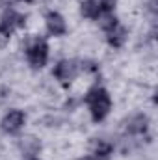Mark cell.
I'll use <instances>...</instances> for the list:
<instances>
[{
    "label": "cell",
    "instance_id": "8",
    "mask_svg": "<svg viewBox=\"0 0 158 160\" xmlns=\"http://www.w3.org/2000/svg\"><path fill=\"white\" fill-rule=\"evenodd\" d=\"M147 127H149V119H147L143 114H140V116H134L132 119L128 121L126 130H128L130 134H143V132L147 130Z\"/></svg>",
    "mask_w": 158,
    "mask_h": 160
},
{
    "label": "cell",
    "instance_id": "3",
    "mask_svg": "<svg viewBox=\"0 0 158 160\" xmlns=\"http://www.w3.org/2000/svg\"><path fill=\"white\" fill-rule=\"evenodd\" d=\"M24 121H26V116H24L22 110H11L2 119V128L6 132H9V134H17L24 127Z\"/></svg>",
    "mask_w": 158,
    "mask_h": 160
},
{
    "label": "cell",
    "instance_id": "12",
    "mask_svg": "<svg viewBox=\"0 0 158 160\" xmlns=\"http://www.w3.org/2000/svg\"><path fill=\"white\" fill-rule=\"evenodd\" d=\"M11 32H13L11 28H7L6 24H2V22H0V47H4V45L9 41V38H11Z\"/></svg>",
    "mask_w": 158,
    "mask_h": 160
},
{
    "label": "cell",
    "instance_id": "15",
    "mask_svg": "<svg viewBox=\"0 0 158 160\" xmlns=\"http://www.w3.org/2000/svg\"><path fill=\"white\" fill-rule=\"evenodd\" d=\"M84 160H91V158H84Z\"/></svg>",
    "mask_w": 158,
    "mask_h": 160
},
{
    "label": "cell",
    "instance_id": "16",
    "mask_svg": "<svg viewBox=\"0 0 158 160\" xmlns=\"http://www.w3.org/2000/svg\"><path fill=\"white\" fill-rule=\"evenodd\" d=\"M30 160H37V158H30Z\"/></svg>",
    "mask_w": 158,
    "mask_h": 160
},
{
    "label": "cell",
    "instance_id": "9",
    "mask_svg": "<svg viewBox=\"0 0 158 160\" xmlns=\"http://www.w3.org/2000/svg\"><path fill=\"white\" fill-rule=\"evenodd\" d=\"M80 11H82L84 17L93 19V21L95 19H101V15H102V9H101V6H99L97 0H86V2H82Z\"/></svg>",
    "mask_w": 158,
    "mask_h": 160
},
{
    "label": "cell",
    "instance_id": "14",
    "mask_svg": "<svg viewBox=\"0 0 158 160\" xmlns=\"http://www.w3.org/2000/svg\"><path fill=\"white\" fill-rule=\"evenodd\" d=\"M21 2H34V0H21Z\"/></svg>",
    "mask_w": 158,
    "mask_h": 160
},
{
    "label": "cell",
    "instance_id": "7",
    "mask_svg": "<svg viewBox=\"0 0 158 160\" xmlns=\"http://www.w3.org/2000/svg\"><path fill=\"white\" fill-rule=\"evenodd\" d=\"M106 34H108V43H110L114 48L123 47V45H125V41H126V30H125L121 24H116V26H114V28H110Z\"/></svg>",
    "mask_w": 158,
    "mask_h": 160
},
{
    "label": "cell",
    "instance_id": "2",
    "mask_svg": "<svg viewBox=\"0 0 158 160\" xmlns=\"http://www.w3.org/2000/svg\"><path fill=\"white\" fill-rule=\"evenodd\" d=\"M26 56H28V62L34 69H41L45 67L47 60H48V45L43 39H36L26 50Z\"/></svg>",
    "mask_w": 158,
    "mask_h": 160
},
{
    "label": "cell",
    "instance_id": "13",
    "mask_svg": "<svg viewBox=\"0 0 158 160\" xmlns=\"http://www.w3.org/2000/svg\"><path fill=\"white\" fill-rule=\"evenodd\" d=\"M116 2H117V0H99V6H101L102 13H112V9H114Z\"/></svg>",
    "mask_w": 158,
    "mask_h": 160
},
{
    "label": "cell",
    "instance_id": "11",
    "mask_svg": "<svg viewBox=\"0 0 158 160\" xmlns=\"http://www.w3.org/2000/svg\"><path fill=\"white\" fill-rule=\"evenodd\" d=\"M22 149H24L28 155H36L37 149H39V143H37L36 138H24V142H22Z\"/></svg>",
    "mask_w": 158,
    "mask_h": 160
},
{
    "label": "cell",
    "instance_id": "6",
    "mask_svg": "<svg viewBox=\"0 0 158 160\" xmlns=\"http://www.w3.org/2000/svg\"><path fill=\"white\" fill-rule=\"evenodd\" d=\"M2 24H6V26L11 28V30H15V28H22V26L26 24V17L21 15V13H17V11H13V9H9V11L4 13V17H2Z\"/></svg>",
    "mask_w": 158,
    "mask_h": 160
},
{
    "label": "cell",
    "instance_id": "4",
    "mask_svg": "<svg viewBox=\"0 0 158 160\" xmlns=\"http://www.w3.org/2000/svg\"><path fill=\"white\" fill-rule=\"evenodd\" d=\"M54 75H56V78L60 80L63 86H69V84L75 80V77H77V65H75V62H71V60H62V62L56 65Z\"/></svg>",
    "mask_w": 158,
    "mask_h": 160
},
{
    "label": "cell",
    "instance_id": "10",
    "mask_svg": "<svg viewBox=\"0 0 158 160\" xmlns=\"http://www.w3.org/2000/svg\"><path fill=\"white\" fill-rule=\"evenodd\" d=\"M112 151H114L112 143H108V142H104V140H99V142L95 143V147H93V155H95L97 160H108L110 155H112Z\"/></svg>",
    "mask_w": 158,
    "mask_h": 160
},
{
    "label": "cell",
    "instance_id": "5",
    "mask_svg": "<svg viewBox=\"0 0 158 160\" xmlns=\"http://www.w3.org/2000/svg\"><path fill=\"white\" fill-rule=\"evenodd\" d=\"M47 30H48L52 36H56V38L63 36V34L67 32L65 19H63L58 11H50V13L47 15Z\"/></svg>",
    "mask_w": 158,
    "mask_h": 160
},
{
    "label": "cell",
    "instance_id": "1",
    "mask_svg": "<svg viewBox=\"0 0 158 160\" xmlns=\"http://www.w3.org/2000/svg\"><path fill=\"white\" fill-rule=\"evenodd\" d=\"M86 102L89 106V112H91V118L93 121H102L108 114H110V108H112V99L108 95V91L104 88H91L86 95Z\"/></svg>",
    "mask_w": 158,
    "mask_h": 160
}]
</instances>
